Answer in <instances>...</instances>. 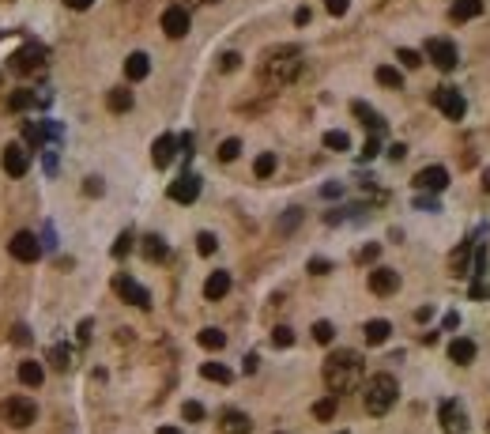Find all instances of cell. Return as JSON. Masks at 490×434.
Returning <instances> with one entry per match:
<instances>
[{
    "label": "cell",
    "instance_id": "obj_41",
    "mask_svg": "<svg viewBox=\"0 0 490 434\" xmlns=\"http://www.w3.org/2000/svg\"><path fill=\"white\" fill-rule=\"evenodd\" d=\"M272 344H275V348H290V344H295V333H290L287 325L272 328Z\"/></svg>",
    "mask_w": 490,
    "mask_h": 434
},
{
    "label": "cell",
    "instance_id": "obj_55",
    "mask_svg": "<svg viewBox=\"0 0 490 434\" xmlns=\"http://www.w3.org/2000/svg\"><path fill=\"white\" fill-rule=\"evenodd\" d=\"M471 298H486V283L475 280V283H471Z\"/></svg>",
    "mask_w": 490,
    "mask_h": 434
},
{
    "label": "cell",
    "instance_id": "obj_34",
    "mask_svg": "<svg viewBox=\"0 0 490 434\" xmlns=\"http://www.w3.org/2000/svg\"><path fill=\"white\" fill-rule=\"evenodd\" d=\"M238 155H242V140H238V136H230V140L219 143V163H234Z\"/></svg>",
    "mask_w": 490,
    "mask_h": 434
},
{
    "label": "cell",
    "instance_id": "obj_1",
    "mask_svg": "<svg viewBox=\"0 0 490 434\" xmlns=\"http://www.w3.org/2000/svg\"><path fill=\"white\" fill-rule=\"evenodd\" d=\"M362 378V355L359 351H332L325 363V385L336 393H351L354 381Z\"/></svg>",
    "mask_w": 490,
    "mask_h": 434
},
{
    "label": "cell",
    "instance_id": "obj_24",
    "mask_svg": "<svg viewBox=\"0 0 490 434\" xmlns=\"http://www.w3.org/2000/svg\"><path fill=\"white\" fill-rule=\"evenodd\" d=\"M471 253H475V242H464V246L453 249V257H449V268H453V276H464V272H468Z\"/></svg>",
    "mask_w": 490,
    "mask_h": 434
},
{
    "label": "cell",
    "instance_id": "obj_31",
    "mask_svg": "<svg viewBox=\"0 0 490 434\" xmlns=\"http://www.w3.org/2000/svg\"><path fill=\"white\" fill-rule=\"evenodd\" d=\"M275 166H280V159H275L272 151H264V155H257L253 174H257V178H272V174H275Z\"/></svg>",
    "mask_w": 490,
    "mask_h": 434
},
{
    "label": "cell",
    "instance_id": "obj_22",
    "mask_svg": "<svg viewBox=\"0 0 490 434\" xmlns=\"http://www.w3.org/2000/svg\"><path fill=\"white\" fill-rule=\"evenodd\" d=\"M351 113H354V117H362V125L369 128V133H377V136L385 133V121H381V113H377V110H369L366 102H351Z\"/></svg>",
    "mask_w": 490,
    "mask_h": 434
},
{
    "label": "cell",
    "instance_id": "obj_29",
    "mask_svg": "<svg viewBox=\"0 0 490 434\" xmlns=\"http://www.w3.org/2000/svg\"><path fill=\"white\" fill-rule=\"evenodd\" d=\"M200 374L208 381H219V385H230V381H234V370H230V366H223V363H204Z\"/></svg>",
    "mask_w": 490,
    "mask_h": 434
},
{
    "label": "cell",
    "instance_id": "obj_5",
    "mask_svg": "<svg viewBox=\"0 0 490 434\" xmlns=\"http://www.w3.org/2000/svg\"><path fill=\"white\" fill-rule=\"evenodd\" d=\"M11 72L16 76H31V72H38L46 64V46H38V42H26L23 49H16V54H11Z\"/></svg>",
    "mask_w": 490,
    "mask_h": 434
},
{
    "label": "cell",
    "instance_id": "obj_16",
    "mask_svg": "<svg viewBox=\"0 0 490 434\" xmlns=\"http://www.w3.org/2000/svg\"><path fill=\"white\" fill-rule=\"evenodd\" d=\"M163 31L170 38H185V34H189V11H185L181 4H170L163 11Z\"/></svg>",
    "mask_w": 490,
    "mask_h": 434
},
{
    "label": "cell",
    "instance_id": "obj_51",
    "mask_svg": "<svg viewBox=\"0 0 490 434\" xmlns=\"http://www.w3.org/2000/svg\"><path fill=\"white\" fill-rule=\"evenodd\" d=\"M91 328H95V325H91V321H79V344H87V340H91Z\"/></svg>",
    "mask_w": 490,
    "mask_h": 434
},
{
    "label": "cell",
    "instance_id": "obj_23",
    "mask_svg": "<svg viewBox=\"0 0 490 434\" xmlns=\"http://www.w3.org/2000/svg\"><path fill=\"white\" fill-rule=\"evenodd\" d=\"M253 430V419L245 412H223V434H249Z\"/></svg>",
    "mask_w": 490,
    "mask_h": 434
},
{
    "label": "cell",
    "instance_id": "obj_11",
    "mask_svg": "<svg viewBox=\"0 0 490 434\" xmlns=\"http://www.w3.org/2000/svg\"><path fill=\"white\" fill-rule=\"evenodd\" d=\"M0 166H4L11 178H23L26 170H31V151H26L23 143H8L4 155H0Z\"/></svg>",
    "mask_w": 490,
    "mask_h": 434
},
{
    "label": "cell",
    "instance_id": "obj_15",
    "mask_svg": "<svg viewBox=\"0 0 490 434\" xmlns=\"http://www.w3.org/2000/svg\"><path fill=\"white\" fill-rule=\"evenodd\" d=\"M174 155H178V136L174 133H163L155 143H151V163L158 170H166L170 163H174Z\"/></svg>",
    "mask_w": 490,
    "mask_h": 434
},
{
    "label": "cell",
    "instance_id": "obj_2",
    "mask_svg": "<svg viewBox=\"0 0 490 434\" xmlns=\"http://www.w3.org/2000/svg\"><path fill=\"white\" fill-rule=\"evenodd\" d=\"M396 400H400V381H396L392 374H374L366 381V393H362V404L369 415H385L396 408Z\"/></svg>",
    "mask_w": 490,
    "mask_h": 434
},
{
    "label": "cell",
    "instance_id": "obj_28",
    "mask_svg": "<svg viewBox=\"0 0 490 434\" xmlns=\"http://www.w3.org/2000/svg\"><path fill=\"white\" fill-rule=\"evenodd\" d=\"M19 381H23V385H42V381H46V366L42 363H19Z\"/></svg>",
    "mask_w": 490,
    "mask_h": 434
},
{
    "label": "cell",
    "instance_id": "obj_59",
    "mask_svg": "<svg viewBox=\"0 0 490 434\" xmlns=\"http://www.w3.org/2000/svg\"><path fill=\"white\" fill-rule=\"evenodd\" d=\"M340 434H347V430H340Z\"/></svg>",
    "mask_w": 490,
    "mask_h": 434
},
{
    "label": "cell",
    "instance_id": "obj_4",
    "mask_svg": "<svg viewBox=\"0 0 490 434\" xmlns=\"http://www.w3.org/2000/svg\"><path fill=\"white\" fill-rule=\"evenodd\" d=\"M0 419H4L8 427L23 430V427H31L38 419V404L31 397H4L0 400Z\"/></svg>",
    "mask_w": 490,
    "mask_h": 434
},
{
    "label": "cell",
    "instance_id": "obj_8",
    "mask_svg": "<svg viewBox=\"0 0 490 434\" xmlns=\"http://www.w3.org/2000/svg\"><path fill=\"white\" fill-rule=\"evenodd\" d=\"M434 106H438L449 121H464V113H468V102H464V95L460 91H453V87H438L434 91Z\"/></svg>",
    "mask_w": 490,
    "mask_h": 434
},
{
    "label": "cell",
    "instance_id": "obj_14",
    "mask_svg": "<svg viewBox=\"0 0 490 434\" xmlns=\"http://www.w3.org/2000/svg\"><path fill=\"white\" fill-rule=\"evenodd\" d=\"M369 291H374V295H396V291H400V272L385 268V265L374 268V272H369Z\"/></svg>",
    "mask_w": 490,
    "mask_h": 434
},
{
    "label": "cell",
    "instance_id": "obj_35",
    "mask_svg": "<svg viewBox=\"0 0 490 434\" xmlns=\"http://www.w3.org/2000/svg\"><path fill=\"white\" fill-rule=\"evenodd\" d=\"M325 148L328 151H347L351 148V136L340 133V128H332V133H325Z\"/></svg>",
    "mask_w": 490,
    "mask_h": 434
},
{
    "label": "cell",
    "instance_id": "obj_56",
    "mask_svg": "<svg viewBox=\"0 0 490 434\" xmlns=\"http://www.w3.org/2000/svg\"><path fill=\"white\" fill-rule=\"evenodd\" d=\"M257 363H260L257 355H245V374H253V370H257Z\"/></svg>",
    "mask_w": 490,
    "mask_h": 434
},
{
    "label": "cell",
    "instance_id": "obj_21",
    "mask_svg": "<svg viewBox=\"0 0 490 434\" xmlns=\"http://www.w3.org/2000/svg\"><path fill=\"white\" fill-rule=\"evenodd\" d=\"M483 11V0H453V8H449V19L453 23H468Z\"/></svg>",
    "mask_w": 490,
    "mask_h": 434
},
{
    "label": "cell",
    "instance_id": "obj_43",
    "mask_svg": "<svg viewBox=\"0 0 490 434\" xmlns=\"http://www.w3.org/2000/svg\"><path fill=\"white\" fill-rule=\"evenodd\" d=\"M374 155H381V136H377V133H369L366 148H362V159H374Z\"/></svg>",
    "mask_w": 490,
    "mask_h": 434
},
{
    "label": "cell",
    "instance_id": "obj_47",
    "mask_svg": "<svg viewBox=\"0 0 490 434\" xmlns=\"http://www.w3.org/2000/svg\"><path fill=\"white\" fill-rule=\"evenodd\" d=\"M11 340H16V344H31V328H26V325H16V328H11Z\"/></svg>",
    "mask_w": 490,
    "mask_h": 434
},
{
    "label": "cell",
    "instance_id": "obj_25",
    "mask_svg": "<svg viewBox=\"0 0 490 434\" xmlns=\"http://www.w3.org/2000/svg\"><path fill=\"white\" fill-rule=\"evenodd\" d=\"M140 249H143V257H148L151 265H158V261H166V253H170V249H166V242L158 238V234H148V238L140 242Z\"/></svg>",
    "mask_w": 490,
    "mask_h": 434
},
{
    "label": "cell",
    "instance_id": "obj_45",
    "mask_svg": "<svg viewBox=\"0 0 490 434\" xmlns=\"http://www.w3.org/2000/svg\"><path fill=\"white\" fill-rule=\"evenodd\" d=\"M325 8L332 11V16H347V8H351V0H325Z\"/></svg>",
    "mask_w": 490,
    "mask_h": 434
},
{
    "label": "cell",
    "instance_id": "obj_7",
    "mask_svg": "<svg viewBox=\"0 0 490 434\" xmlns=\"http://www.w3.org/2000/svg\"><path fill=\"white\" fill-rule=\"evenodd\" d=\"M8 253L16 261H23V265H34V261L42 257V242H38L31 231H16L11 234V242H8Z\"/></svg>",
    "mask_w": 490,
    "mask_h": 434
},
{
    "label": "cell",
    "instance_id": "obj_33",
    "mask_svg": "<svg viewBox=\"0 0 490 434\" xmlns=\"http://www.w3.org/2000/svg\"><path fill=\"white\" fill-rule=\"evenodd\" d=\"M31 106H38V95H31V91H16V95L8 99V110H31Z\"/></svg>",
    "mask_w": 490,
    "mask_h": 434
},
{
    "label": "cell",
    "instance_id": "obj_26",
    "mask_svg": "<svg viewBox=\"0 0 490 434\" xmlns=\"http://www.w3.org/2000/svg\"><path fill=\"white\" fill-rule=\"evenodd\" d=\"M106 106H110L113 113H128L132 110V91L128 87H113L110 95H106Z\"/></svg>",
    "mask_w": 490,
    "mask_h": 434
},
{
    "label": "cell",
    "instance_id": "obj_10",
    "mask_svg": "<svg viewBox=\"0 0 490 434\" xmlns=\"http://www.w3.org/2000/svg\"><path fill=\"white\" fill-rule=\"evenodd\" d=\"M438 419H441V430H449V434H464L468 430V412H464V404L460 400H441V408H438Z\"/></svg>",
    "mask_w": 490,
    "mask_h": 434
},
{
    "label": "cell",
    "instance_id": "obj_39",
    "mask_svg": "<svg viewBox=\"0 0 490 434\" xmlns=\"http://www.w3.org/2000/svg\"><path fill=\"white\" fill-rule=\"evenodd\" d=\"M181 415L189 419V423H200V419H204V404L200 400H185L181 404Z\"/></svg>",
    "mask_w": 490,
    "mask_h": 434
},
{
    "label": "cell",
    "instance_id": "obj_19",
    "mask_svg": "<svg viewBox=\"0 0 490 434\" xmlns=\"http://www.w3.org/2000/svg\"><path fill=\"white\" fill-rule=\"evenodd\" d=\"M148 72H151V57H148V54H128V61H125V76H128L132 84L148 80Z\"/></svg>",
    "mask_w": 490,
    "mask_h": 434
},
{
    "label": "cell",
    "instance_id": "obj_42",
    "mask_svg": "<svg viewBox=\"0 0 490 434\" xmlns=\"http://www.w3.org/2000/svg\"><path fill=\"white\" fill-rule=\"evenodd\" d=\"M128 249H132V231H121V238L113 242V257H128Z\"/></svg>",
    "mask_w": 490,
    "mask_h": 434
},
{
    "label": "cell",
    "instance_id": "obj_32",
    "mask_svg": "<svg viewBox=\"0 0 490 434\" xmlns=\"http://www.w3.org/2000/svg\"><path fill=\"white\" fill-rule=\"evenodd\" d=\"M49 363L57 366V370H72V348L68 344H57L49 351Z\"/></svg>",
    "mask_w": 490,
    "mask_h": 434
},
{
    "label": "cell",
    "instance_id": "obj_9",
    "mask_svg": "<svg viewBox=\"0 0 490 434\" xmlns=\"http://www.w3.org/2000/svg\"><path fill=\"white\" fill-rule=\"evenodd\" d=\"M427 57H430V64H438L441 72H453L456 64H460V54H456V46L449 42V38H430V42H427Z\"/></svg>",
    "mask_w": 490,
    "mask_h": 434
},
{
    "label": "cell",
    "instance_id": "obj_53",
    "mask_svg": "<svg viewBox=\"0 0 490 434\" xmlns=\"http://www.w3.org/2000/svg\"><path fill=\"white\" fill-rule=\"evenodd\" d=\"M64 4H68L72 11H87L91 4H95V0H64Z\"/></svg>",
    "mask_w": 490,
    "mask_h": 434
},
{
    "label": "cell",
    "instance_id": "obj_27",
    "mask_svg": "<svg viewBox=\"0 0 490 434\" xmlns=\"http://www.w3.org/2000/svg\"><path fill=\"white\" fill-rule=\"evenodd\" d=\"M196 340H200V348H208V351H223V348H227V333H223V328H200Z\"/></svg>",
    "mask_w": 490,
    "mask_h": 434
},
{
    "label": "cell",
    "instance_id": "obj_49",
    "mask_svg": "<svg viewBox=\"0 0 490 434\" xmlns=\"http://www.w3.org/2000/svg\"><path fill=\"white\" fill-rule=\"evenodd\" d=\"M415 208H422V212H438V201H434V196H415Z\"/></svg>",
    "mask_w": 490,
    "mask_h": 434
},
{
    "label": "cell",
    "instance_id": "obj_52",
    "mask_svg": "<svg viewBox=\"0 0 490 434\" xmlns=\"http://www.w3.org/2000/svg\"><path fill=\"white\" fill-rule=\"evenodd\" d=\"M83 189H87V196H98V193H102V181H98V178H87Z\"/></svg>",
    "mask_w": 490,
    "mask_h": 434
},
{
    "label": "cell",
    "instance_id": "obj_30",
    "mask_svg": "<svg viewBox=\"0 0 490 434\" xmlns=\"http://www.w3.org/2000/svg\"><path fill=\"white\" fill-rule=\"evenodd\" d=\"M377 84H381V87L400 91V87H404V72H400V69H392V64H381V69H377Z\"/></svg>",
    "mask_w": 490,
    "mask_h": 434
},
{
    "label": "cell",
    "instance_id": "obj_46",
    "mask_svg": "<svg viewBox=\"0 0 490 434\" xmlns=\"http://www.w3.org/2000/svg\"><path fill=\"white\" fill-rule=\"evenodd\" d=\"M238 64H242V57H238V54H223V57H219V69H223V72H234Z\"/></svg>",
    "mask_w": 490,
    "mask_h": 434
},
{
    "label": "cell",
    "instance_id": "obj_50",
    "mask_svg": "<svg viewBox=\"0 0 490 434\" xmlns=\"http://www.w3.org/2000/svg\"><path fill=\"white\" fill-rule=\"evenodd\" d=\"M298 223H302V212H298V208H290V216L280 223V227H283V231H290V227H298Z\"/></svg>",
    "mask_w": 490,
    "mask_h": 434
},
{
    "label": "cell",
    "instance_id": "obj_40",
    "mask_svg": "<svg viewBox=\"0 0 490 434\" xmlns=\"http://www.w3.org/2000/svg\"><path fill=\"white\" fill-rule=\"evenodd\" d=\"M396 61H400L404 69H419V64H422V54H419V49H396Z\"/></svg>",
    "mask_w": 490,
    "mask_h": 434
},
{
    "label": "cell",
    "instance_id": "obj_36",
    "mask_svg": "<svg viewBox=\"0 0 490 434\" xmlns=\"http://www.w3.org/2000/svg\"><path fill=\"white\" fill-rule=\"evenodd\" d=\"M336 415V397H325L313 404V419H321V423H328V419Z\"/></svg>",
    "mask_w": 490,
    "mask_h": 434
},
{
    "label": "cell",
    "instance_id": "obj_37",
    "mask_svg": "<svg viewBox=\"0 0 490 434\" xmlns=\"http://www.w3.org/2000/svg\"><path fill=\"white\" fill-rule=\"evenodd\" d=\"M196 249H200V257H211L219 249V238L211 231H200V234H196Z\"/></svg>",
    "mask_w": 490,
    "mask_h": 434
},
{
    "label": "cell",
    "instance_id": "obj_3",
    "mask_svg": "<svg viewBox=\"0 0 490 434\" xmlns=\"http://www.w3.org/2000/svg\"><path fill=\"white\" fill-rule=\"evenodd\" d=\"M302 54L295 46H283V49H272L268 54V61H264V76H268L272 84H290L298 76V69H302V61H298Z\"/></svg>",
    "mask_w": 490,
    "mask_h": 434
},
{
    "label": "cell",
    "instance_id": "obj_58",
    "mask_svg": "<svg viewBox=\"0 0 490 434\" xmlns=\"http://www.w3.org/2000/svg\"><path fill=\"white\" fill-rule=\"evenodd\" d=\"M158 434H181L178 427H158Z\"/></svg>",
    "mask_w": 490,
    "mask_h": 434
},
{
    "label": "cell",
    "instance_id": "obj_6",
    "mask_svg": "<svg viewBox=\"0 0 490 434\" xmlns=\"http://www.w3.org/2000/svg\"><path fill=\"white\" fill-rule=\"evenodd\" d=\"M113 291L121 295V298L128 302V306L151 310V295H148V287H143V283H136L128 272H117V276H113Z\"/></svg>",
    "mask_w": 490,
    "mask_h": 434
},
{
    "label": "cell",
    "instance_id": "obj_18",
    "mask_svg": "<svg viewBox=\"0 0 490 434\" xmlns=\"http://www.w3.org/2000/svg\"><path fill=\"white\" fill-rule=\"evenodd\" d=\"M449 359H453L456 366H468V363H475V340H468V336H456L453 344H449Z\"/></svg>",
    "mask_w": 490,
    "mask_h": 434
},
{
    "label": "cell",
    "instance_id": "obj_48",
    "mask_svg": "<svg viewBox=\"0 0 490 434\" xmlns=\"http://www.w3.org/2000/svg\"><path fill=\"white\" fill-rule=\"evenodd\" d=\"M377 253H381V246H377V242H369L362 253H359V261H362V265H369V261H377Z\"/></svg>",
    "mask_w": 490,
    "mask_h": 434
},
{
    "label": "cell",
    "instance_id": "obj_38",
    "mask_svg": "<svg viewBox=\"0 0 490 434\" xmlns=\"http://www.w3.org/2000/svg\"><path fill=\"white\" fill-rule=\"evenodd\" d=\"M313 340H317V344H332V340H336L332 321H317V325H313Z\"/></svg>",
    "mask_w": 490,
    "mask_h": 434
},
{
    "label": "cell",
    "instance_id": "obj_57",
    "mask_svg": "<svg viewBox=\"0 0 490 434\" xmlns=\"http://www.w3.org/2000/svg\"><path fill=\"white\" fill-rule=\"evenodd\" d=\"M483 189L490 193V170H483Z\"/></svg>",
    "mask_w": 490,
    "mask_h": 434
},
{
    "label": "cell",
    "instance_id": "obj_54",
    "mask_svg": "<svg viewBox=\"0 0 490 434\" xmlns=\"http://www.w3.org/2000/svg\"><path fill=\"white\" fill-rule=\"evenodd\" d=\"M404 155H407V148H404V143H392V148H389V159H396V163H400Z\"/></svg>",
    "mask_w": 490,
    "mask_h": 434
},
{
    "label": "cell",
    "instance_id": "obj_17",
    "mask_svg": "<svg viewBox=\"0 0 490 434\" xmlns=\"http://www.w3.org/2000/svg\"><path fill=\"white\" fill-rule=\"evenodd\" d=\"M230 283H234V280H230V272H223V268H219V272H211V276H208V283H204V298H208V302L227 298V295H230Z\"/></svg>",
    "mask_w": 490,
    "mask_h": 434
},
{
    "label": "cell",
    "instance_id": "obj_12",
    "mask_svg": "<svg viewBox=\"0 0 490 434\" xmlns=\"http://www.w3.org/2000/svg\"><path fill=\"white\" fill-rule=\"evenodd\" d=\"M449 186V170L445 166H422L415 174V189L419 193H445Z\"/></svg>",
    "mask_w": 490,
    "mask_h": 434
},
{
    "label": "cell",
    "instance_id": "obj_44",
    "mask_svg": "<svg viewBox=\"0 0 490 434\" xmlns=\"http://www.w3.org/2000/svg\"><path fill=\"white\" fill-rule=\"evenodd\" d=\"M310 272H313V276H325V272H332V261H325V257H313V261H310Z\"/></svg>",
    "mask_w": 490,
    "mask_h": 434
},
{
    "label": "cell",
    "instance_id": "obj_13",
    "mask_svg": "<svg viewBox=\"0 0 490 434\" xmlns=\"http://www.w3.org/2000/svg\"><path fill=\"white\" fill-rule=\"evenodd\" d=\"M196 196H200V178H196V174H181V178L170 181V201L196 204Z\"/></svg>",
    "mask_w": 490,
    "mask_h": 434
},
{
    "label": "cell",
    "instance_id": "obj_20",
    "mask_svg": "<svg viewBox=\"0 0 490 434\" xmlns=\"http://www.w3.org/2000/svg\"><path fill=\"white\" fill-rule=\"evenodd\" d=\"M362 333H366V344H369V348H381V344L392 336V325H389L385 318H374V321H366Z\"/></svg>",
    "mask_w": 490,
    "mask_h": 434
}]
</instances>
